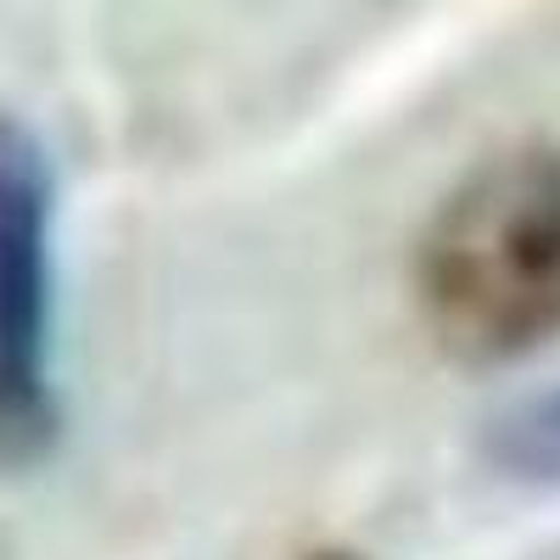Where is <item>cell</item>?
I'll return each instance as SVG.
<instances>
[{"label":"cell","mask_w":560,"mask_h":560,"mask_svg":"<svg viewBox=\"0 0 560 560\" xmlns=\"http://www.w3.org/2000/svg\"><path fill=\"white\" fill-rule=\"evenodd\" d=\"M443 353L516 364L560 342V147L504 152L459 179L415 253Z\"/></svg>","instance_id":"6da1fadb"},{"label":"cell","mask_w":560,"mask_h":560,"mask_svg":"<svg viewBox=\"0 0 560 560\" xmlns=\"http://www.w3.org/2000/svg\"><path fill=\"white\" fill-rule=\"evenodd\" d=\"M57 438V168L18 113H0V471H34Z\"/></svg>","instance_id":"7a4b0ae2"},{"label":"cell","mask_w":560,"mask_h":560,"mask_svg":"<svg viewBox=\"0 0 560 560\" xmlns=\"http://www.w3.org/2000/svg\"><path fill=\"white\" fill-rule=\"evenodd\" d=\"M488 459L510 482L560 488V387L533 393L527 404L499 415L488 432Z\"/></svg>","instance_id":"3957f363"},{"label":"cell","mask_w":560,"mask_h":560,"mask_svg":"<svg viewBox=\"0 0 560 560\" xmlns=\"http://www.w3.org/2000/svg\"><path fill=\"white\" fill-rule=\"evenodd\" d=\"M303 560H359V555H348V549H314V555H303Z\"/></svg>","instance_id":"277c9868"}]
</instances>
